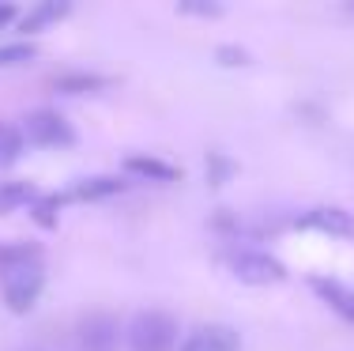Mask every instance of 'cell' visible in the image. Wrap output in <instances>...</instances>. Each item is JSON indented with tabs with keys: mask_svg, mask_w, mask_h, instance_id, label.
Instances as JSON below:
<instances>
[{
	"mask_svg": "<svg viewBox=\"0 0 354 351\" xmlns=\"http://www.w3.org/2000/svg\"><path fill=\"white\" fill-rule=\"evenodd\" d=\"M177 332H181V325H177L174 314L140 310L124 329V344H129V351H174Z\"/></svg>",
	"mask_w": 354,
	"mask_h": 351,
	"instance_id": "cell-1",
	"label": "cell"
},
{
	"mask_svg": "<svg viewBox=\"0 0 354 351\" xmlns=\"http://www.w3.org/2000/svg\"><path fill=\"white\" fill-rule=\"evenodd\" d=\"M226 269L234 280L249 283V287H268V283H283L286 280V264L268 249H252V246H230L226 249Z\"/></svg>",
	"mask_w": 354,
	"mask_h": 351,
	"instance_id": "cell-2",
	"label": "cell"
},
{
	"mask_svg": "<svg viewBox=\"0 0 354 351\" xmlns=\"http://www.w3.org/2000/svg\"><path fill=\"white\" fill-rule=\"evenodd\" d=\"M23 140L35 147H72L75 144V129L64 121L57 110H35L23 117Z\"/></svg>",
	"mask_w": 354,
	"mask_h": 351,
	"instance_id": "cell-3",
	"label": "cell"
},
{
	"mask_svg": "<svg viewBox=\"0 0 354 351\" xmlns=\"http://www.w3.org/2000/svg\"><path fill=\"white\" fill-rule=\"evenodd\" d=\"M75 344H80V351H117L121 325L113 314H87L75 325Z\"/></svg>",
	"mask_w": 354,
	"mask_h": 351,
	"instance_id": "cell-4",
	"label": "cell"
},
{
	"mask_svg": "<svg viewBox=\"0 0 354 351\" xmlns=\"http://www.w3.org/2000/svg\"><path fill=\"white\" fill-rule=\"evenodd\" d=\"M4 283V306L12 314H30L38 306L41 291H46V276H41V269H27V272H15L8 276Z\"/></svg>",
	"mask_w": 354,
	"mask_h": 351,
	"instance_id": "cell-5",
	"label": "cell"
},
{
	"mask_svg": "<svg viewBox=\"0 0 354 351\" xmlns=\"http://www.w3.org/2000/svg\"><path fill=\"white\" fill-rule=\"evenodd\" d=\"M298 227L320 231V234H328V238H354V215L347 208H309L298 219Z\"/></svg>",
	"mask_w": 354,
	"mask_h": 351,
	"instance_id": "cell-6",
	"label": "cell"
},
{
	"mask_svg": "<svg viewBox=\"0 0 354 351\" xmlns=\"http://www.w3.org/2000/svg\"><path fill=\"white\" fill-rule=\"evenodd\" d=\"M177 351H241V336L230 325H200Z\"/></svg>",
	"mask_w": 354,
	"mask_h": 351,
	"instance_id": "cell-7",
	"label": "cell"
},
{
	"mask_svg": "<svg viewBox=\"0 0 354 351\" xmlns=\"http://www.w3.org/2000/svg\"><path fill=\"white\" fill-rule=\"evenodd\" d=\"M27 269H41V249L35 242H0V280Z\"/></svg>",
	"mask_w": 354,
	"mask_h": 351,
	"instance_id": "cell-8",
	"label": "cell"
},
{
	"mask_svg": "<svg viewBox=\"0 0 354 351\" xmlns=\"http://www.w3.org/2000/svg\"><path fill=\"white\" fill-rule=\"evenodd\" d=\"M309 287L317 291L320 303H328V310H335L347 325H354V291L347 283L339 280H324V276H317V280H309Z\"/></svg>",
	"mask_w": 354,
	"mask_h": 351,
	"instance_id": "cell-9",
	"label": "cell"
},
{
	"mask_svg": "<svg viewBox=\"0 0 354 351\" xmlns=\"http://www.w3.org/2000/svg\"><path fill=\"white\" fill-rule=\"evenodd\" d=\"M129 181H121L117 174H95V178H83L64 193V200H106V197H117L124 193Z\"/></svg>",
	"mask_w": 354,
	"mask_h": 351,
	"instance_id": "cell-10",
	"label": "cell"
},
{
	"mask_svg": "<svg viewBox=\"0 0 354 351\" xmlns=\"http://www.w3.org/2000/svg\"><path fill=\"white\" fill-rule=\"evenodd\" d=\"M124 174L143 178V181H181V170L155 155H129L124 159Z\"/></svg>",
	"mask_w": 354,
	"mask_h": 351,
	"instance_id": "cell-11",
	"label": "cell"
},
{
	"mask_svg": "<svg viewBox=\"0 0 354 351\" xmlns=\"http://www.w3.org/2000/svg\"><path fill=\"white\" fill-rule=\"evenodd\" d=\"M106 87L109 80L98 76V72H61V76H53V91H61V95H98Z\"/></svg>",
	"mask_w": 354,
	"mask_h": 351,
	"instance_id": "cell-12",
	"label": "cell"
},
{
	"mask_svg": "<svg viewBox=\"0 0 354 351\" xmlns=\"http://www.w3.org/2000/svg\"><path fill=\"white\" fill-rule=\"evenodd\" d=\"M38 197L41 193L30 186V181H4V186H0V215L19 212V208H30Z\"/></svg>",
	"mask_w": 354,
	"mask_h": 351,
	"instance_id": "cell-13",
	"label": "cell"
},
{
	"mask_svg": "<svg viewBox=\"0 0 354 351\" xmlns=\"http://www.w3.org/2000/svg\"><path fill=\"white\" fill-rule=\"evenodd\" d=\"M68 12H72L68 4H57V0H46V4L30 8V12L23 15V19H19V30H27V35H35V30L49 27V23H61Z\"/></svg>",
	"mask_w": 354,
	"mask_h": 351,
	"instance_id": "cell-14",
	"label": "cell"
},
{
	"mask_svg": "<svg viewBox=\"0 0 354 351\" xmlns=\"http://www.w3.org/2000/svg\"><path fill=\"white\" fill-rule=\"evenodd\" d=\"M27 152V140H23V129L19 125H8L0 121V166H15Z\"/></svg>",
	"mask_w": 354,
	"mask_h": 351,
	"instance_id": "cell-15",
	"label": "cell"
},
{
	"mask_svg": "<svg viewBox=\"0 0 354 351\" xmlns=\"http://www.w3.org/2000/svg\"><path fill=\"white\" fill-rule=\"evenodd\" d=\"M38 57V46L35 42H4L0 46V69H23Z\"/></svg>",
	"mask_w": 354,
	"mask_h": 351,
	"instance_id": "cell-16",
	"label": "cell"
},
{
	"mask_svg": "<svg viewBox=\"0 0 354 351\" xmlns=\"http://www.w3.org/2000/svg\"><path fill=\"white\" fill-rule=\"evenodd\" d=\"M61 204H64V197H38L35 204H30V215H35L38 227L53 231L57 227V208H61Z\"/></svg>",
	"mask_w": 354,
	"mask_h": 351,
	"instance_id": "cell-17",
	"label": "cell"
},
{
	"mask_svg": "<svg viewBox=\"0 0 354 351\" xmlns=\"http://www.w3.org/2000/svg\"><path fill=\"white\" fill-rule=\"evenodd\" d=\"M230 174H234V163H230L223 152H212V155H207V181H212V186H223Z\"/></svg>",
	"mask_w": 354,
	"mask_h": 351,
	"instance_id": "cell-18",
	"label": "cell"
},
{
	"mask_svg": "<svg viewBox=\"0 0 354 351\" xmlns=\"http://www.w3.org/2000/svg\"><path fill=\"white\" fill-rule=\"evenodd\" d=\"M177 12L181 15H200V19H218V15H223V4H196V0H185V4H177Z\"/></svg>",
	"mask_w": 354,
	"mask_h": 351,
	"instance_id": "cell-19",
	"label": "cell"
},
{
	"mask_svg": "<svg viewBox=\"0 0 354 351\" xmlns=\"http://www.w3.org/2000/svg\"><path fill=\"white\" fill-rule=\"evenodd\" d=\"M215 61L226 64V69H234V64H249V53L241 46H218L215 49Z\"/></svg>",
	"mask_w": 354,
	"mask_h": 351,
	"instance_id": "cell-20",
	"label": "cell"
},
{
	"mask_svg": "<svg viewBox=\"0 0 354 351\" xmlns=\"http://www.w3.org/2000/svg\"><path fill=\"white\" fill-rule=\"evenodd\" d=\"M19 19V12H15L12 4H0V27H8V23H15Z\"/></svg>",
	"mask_w": 354,
	"mask_h": 351,
	"instance_id": "cell-21",
	"label": "cell"
},
{
	"mask_svg": "<svg viewBox=\"0 0 354 351\" xmlns=\"http://www.w3.org/2000/svg\"><path fill=\"white\" fill-rule=\"evenodd\" d=\"M351 12H354V4H351Z\"/></svg>",
	"mask_w": 354,
	"mask_h": 351,
	"instance_id": "cell-22",
	"label": "cell"
}]
</instances>
